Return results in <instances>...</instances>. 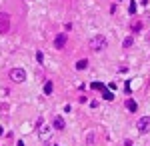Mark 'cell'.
<instances>
[{"mask_svg":"<svg viewBox=\"0 0 150 146\" xmlns=\"http://www.w3.org/2000/svg\"><path fill=\"white\" fill-rule=\"evenodd\" d=\"M106 46H108V40H106V36H102V34H96L92 40H90V48H92L94 52H102V50H106Z\"/></svg>","mask_w":150,"mask_h":146,"instance_id":"obj_1","label":"cell"},{"mask_svg":"<svg viewBox=\"0 0 150 146\" xmlns=\"http://www.w3.org/2000/svg\"><path fill=\"white\" fill-rule=\"evenodd\" d=\"M10 24H12L10 14L0 12V34H8V32H10Z\"/></svg>","mask_w":150,"mask_h":146,"instance_id":"obj_2","label":"cell"},{"mask_svg":"<svg viewBox=\"0 0 150 146\" xmlns=\"http://www.w3.org/2000/svg\"><path fill=\"white\" fill-rule=\"evenodd\" d=\"M136 128H138L140 134H148L150 132V116H142L138 122H136Z\"/></svg>","mask_w":150,"mask_h":146,"instance_id":"obj_3","label":"cell"},{"mask_svg":"<svg viewBox=\"0 0 150 146\" xmlns=\"http://www.w3.org/2000/svg\"><path fill=\"white\" fill-rule=\"evenodd\" d=\"M10 80L20 84V82H24V80H26V72H24L22 68H12V70H10Z\"/></svg>","mask_w":150,"mask_h":146,"instance_id":"obj_4","label":"cell"},{"mask_svg":"<svg viewBox=\"0 0 150 146\" xmlns=\"http://www.w3.org/2000/svg\"><path fill=\"white\" fill-rule=\"evenodd\" d=\"M38 136H40V140H42V142H48V140H50V136H52V128H50V126H42V128H40V132H38Z\"/></svg>","mask_w":150,"mask_h":146,"instance_id":"obj_5","label":"cell"},{"mask_svg":"<svg viewBox=\"0 0 150 146\" xmlns=\"http://www.w3.org/2000/svg\"><path fill=\"white\" fill-rule=\"evenodd\" d=\"M54 46H56L58 50H62V48L66 46V34H56V38H54Z\"/></svg>","mask_w":150,"mask_h":146,"instance_id":"obj_6","label":"cell"},{"mask_svg":"<svg viewBox=\"0 0 150 146\" xmlns=\"http://www.w3.org/2000/svg\"><path fill=\"white\" fill-rule=\"evenodd\" d=\"M52 124H54V128H56V130H64V126H66V124H64V118H60V116H56Z\"/></svg>","mask_w":150,"mask_h":146,"instance_id":"obj_7","label":"cell"},{"mask_svg":"<svg viewBox=\"0 0 150 146\" xmlns=\"http://www.w3.org/2000/svg\"><path fill=\"white\" fill-rule=\"evenodd\" d=\"M126 108L130 110V112H136V108H138V106H136V102L132 100V98H128V100H126Z\"/></svg>","mask_w":150,"mask_h":146,"instance_id":"obj_8","label":"cell"},{"mask_svg":"<svg viewBox=\"0 0 150 146\" xmlns=\"http://www.w3.org/2000/svg\"><path fill=\"white\" fill-rule=\"evenodd\" d=\"M76 68H78V70H86V68H88V60H86V58L78 60V62H76Z\"/></svg>","mask_w":150,"mask_h":146,"instance_id":"obj_9","label":"cell"},{"mask_svg":"<svg viewBox=\"0 0 150 146\" xmlns=\"http://www.w3.org/2000/svg\"><path fill=\"white\" fill-rule=\"evenodd\" d=\"M102 98H104V100H112L114 96H112V92H110V90L106 88V90H102Z\"/></svg>","mask_w":150,"mask_h":146,"instance_id":"obj_10","label":"cell"},{"mask_svg":"<svg viewBox=\"0 0 150 146\" xmlns=\"http://www.w3.org/2000/svg\"><path fill=\"white\" fill-rule=\"evenodd\" d=\"M132 42H134V38H132V36H128V38H124L122 46H124V48H130V46H132Z\"/></svg>","mask_w":150,"mask_h":146,"instance_id":"obj_11","label":"cell"},{"mask_svg":"<svg viewBox=\"0 0 150 146\" xmlns=\"http://www.w3.org/2000/svg\"><path fill=\"white\" fill-rule=\"evenodd\" d=\"M92 88H94V90H100V92H102V90H106V86H104L102 82H92Z\"/></svg>","mask_w":150,"mask_h":146,"instance_id":"obj_12","label":"cell"},{"mask_svg":"<svg viewBox=\"0 0 150 146\" xmlns=\"http://www.w3.org/2000/svg\"><path fill=\"white\" fill-rule=\"evenodd\" d=\"M44 92H46V94L52 92V82H46V84H44Z\"/></svg>","mask_w":150,"mask_h":146,"instance_id":"obj_13","label":"cell"},{"mask_svg":"<svg viewBox=\"0 0 150 146\" xmlns=\"http://www.w3.org/2000/svg\"><path fill=\"white\" fill-rule=\"evenodd\" d=\"M128 10H130V14H134V12H136V4H134V0H130V6H128Z\"/></svg>","mask_w":150,"mask_h":146,"instance_id":"obj_14","label":"cell"},{"mask_svg":"<svg viewBox=\"0 0 150 146\" xmlns=\"http://www.w3.org/2000/svg\"><path fill=\"white\" fill-rule=\"evenodd\" d=\"M140 26H142V24H140L138 20H136V22L132 24V30H134V32H138V30H140Z\"/></svg>","mask_w":150,"mask_h":146,"instance_id":"obj_15","label":"cell"},{"mask_svg":"<svg viewBox=\"0 0 150 146\" xmlns=\"http://www.w3.org/2000/svg\"><path fill=\"white\" fill-rule=\"evenodd\" d=\"M36 60H38V62H42V60H44V54H42V52H38V54H36Z\"/></svg>","mask_w":150,"mask_h":146,"instance_id":"obj_16","label":"cell"},{"mask_svg":"<svg viewBox=\"0 0 150 146\" xmlns=\"http://www.w3.org/2000/svg\"><path fill=\"white\" fill-rule=\"evenodd\" d=\"M106 88H108V90H116V84H114V82H110V84H108Z\"/></svg>","mask_w":150,"mask_h":146,"instance_id":"obj_17","label":"cell"},{"mask_svg":"<svg viewBox=\"0 0 150 146\" xmlns=\"http://www.w3.org/2000/svg\"><path fill=\"white\" fill-rule=\"evenodd\" d=\"M16 146H24V142H22V140H20V142H18V144H16Z\"/></svg>","mask_w":150,"mask_h":146,"instance_id":"obj_18","label":"cell"}]
</instances>
